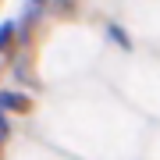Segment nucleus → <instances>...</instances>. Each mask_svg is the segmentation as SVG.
Returning a JSON list of instances; mask_svg holds the SVG:
<instances>
[{
	"instance_id": "obj_1",
	"label": "nucleus",
	"mask_w": 160,
	"mask_h": 160,
	"mask_svg": "<svg viewBox=\"0 0 160 160\" xmlns=\"http://www.w3.org/2000/svg\"><path fill=\"white\" fill-rule=\"evenodd\" d=\"M4 110H18V114H29L32 110V100L22 96V92H0V114Z\"/></svg>"
},
{
	"instance_id": "obj_3",
	"label": "nucleus",
	"mask_w": 160,
	"mask_h": 160,
	"mask_svg": "<svg viewBox=\"0 0 160 160\" xmlns=\"http://www.w3.org/2000/svg\"><path fill=\"white\" fill-rule=\"evenodd\" d=\"M110 39H114V43H121V46H125V50H132V39H128V32L125 29H121V25H110Z\"/></svg>"
},
{
	"instance_id": "obj_2",
	"label": "nucleus",
	"mask_w": 160,
	"mask_h": 160,
	"mask_svg": "<svg viewBox=\"0 0 160 160\" xmlns=\"http://www.w3.org/2000/svg\"><path fill=\"white\" fill-rule=\"evenodd\" d=\"M11 39H14V22H4L0 25V53L11 46Z\"/></svg>"
},
{
	"instance_id": "obj_4",
	"label": "nucleus",
	"mask_w": 160,
	"mask_h": 160,
	"mask_svg": "<svg viewBox=\"0 0 160 160\" xmlns=\"http://www.w3.org/2000/svg\"><path fill=\"white\" fill-rule=\"evenodd\" d=\"M36 4H39V0H36Z\"/></svg>"
}]
</instances>
